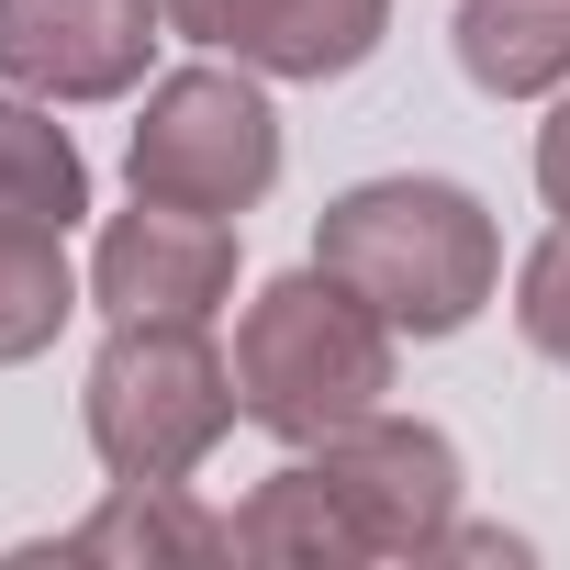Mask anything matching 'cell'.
<instances>
[{
    "mask_svg": "<svg viewBox=\"0 0 570 570\" xmlns=\"http://www.w3.org/2000/svg\"><path fill=\"white\" fill-rule=\"evenodd\" d=\"M135 202H179V213H257L279 179V112L246 68H179L146 90L135 124Z\"/></svg>",
    "mask_w": 570,
    "mask_h": 570,
    "instance_id": "cell-5",
    "label": "cell"
},
{
    "mask_svg": "<svg viewBox=\"0 0 570 570\" xmlns=\"http://www.w3.org/2000/svg\"><path fill=\"white\" fill-rule=\"evenodd\" d=\"M392 392V325L314 257L292 279H268L235 325V403L246 425H268L279 448H325L336 425L381 414Z\"/></svg>",
    "mask_w": 570,
    "mask_h": 570,
    "instance_id": "cell-3",
    "label": "cell"
},
{
    "mask_svg": "<svg viewBox=\"0 0 570 570\" xmlns=\"http://www.w3.org/2000/svg\"><path fill=\"white\" fill-rule=\"evenodd\" d=\"M537 190H548V213L570 224V101L548 112V135H537Z\"/></svg>",
    "mask_w": 570,
    "mask_h": 570,
    "instance_id": "cell-14",
    "label": "cell"
},
{
    "mask_svg": "<svg viewBox=\"0 0 570 570\" xmlns=\"http://www.w3.org/2000/svg\"><path fill=\"white\" fill-rule=\"evenodd\" d=\"M314 257L392 325V336H459L492 279H503V235L459 179H358L325 202Z\"/></svg>",
    "mask_w": 570,
    "mask_h": 570,
    "instance_id": "cell-2",
    "label": "cell"
},
{
    "mask_svg": "<svg viewBox=\"0 0 570 570\" xmlns=\"http://www.w3.org/2000/svg\"><path fill=\"white\" fill-rule=\"evenodd\" d=\"M90 213V168H79V146H68V124L57 112H35V101H0V224H79Z\"/></svg>",
    "mask_w": 570,
    "mask_h": 570,
    "instance_id": "cell-11",
    "label": "cell"
},
{
    "mask_svg": "<svg viewBox=\"0 0 570 570\" xmlns=\"http://www.w3.org/2000/svg\"><path fill=\"white\" fill-rule=\"evenodd\" d=\"M514 325H525L537 358L570 370V224H548V235L525 246V268H514Z\"/></svg>",
    "mask_w": 570,
    "mask_h": 570,
    "instance_id": "cell-13",
    "label": "cell"
},
{
    "mask_svg": "<svg viewBox=\"0 0 570 570\" xmlns=\"http://www.w3.org/2000/svg\"><path fill=\"white\" fill-rule=\"evenodd\" d=\"M448 35H459L470 90H492V101H525V90L570 79V0H459Z\"/></svg>",
    "mask_w": 570,
    "mask_h": 570,
    "instance_id": "cell-10",
    "label": "cell"
},
{
    "mask_svg": "<svg viewBox=\"0 0 570 570\" xmlns=\"http://www.w3.org/2000/svg\"><path fill=\"white\" fill-rule=\"evenodd\" d=\"M235 292V224L224 213H179V202H135L101 224L90 246V303L112 325H213Z\"/></svg>",
    "mask_w": 570,
    "mask_h": 570,
    "instance_id": "cell-6",
    "label": "cell"
},
{
    "mask_svg": "<svg viewBox=\"0 0 570 570\" xmlns=\"http://www.w3.org/2000/svg\"><path fill=\"white\" fill-rule=\"evenodd\" d=\"M168 35L257 68V79H347L381 23H392V0H157Z\"/></svg>",
    "mask_w": 570,
    "mask_h": 570,
    "instance_id": "cell-8",
    "label": "cell"
},
{
    "mask_svg": "<svg viewBox=\"0 0 570 570\" xmlns=\"http://www.w3.org/2000/svg\"><path fill=\"white\" fill-rule=\"evenodd\" d=\"M235 414L246 403H235V370L213 358V336L202 325H157V314L112 325L101 358H90V392H79V425H90L112 481H190L224 448Z\"/></svg>",
    "mask_w": 570,
    "mask_h": 570,
    "instance_id": "cell-4",
    "label": "cell"
},
{
    "mask_svg": "<svg viewBox=\"0 0 570 570\" xmlns=\"http://www.w3.org/2000/svg\"><path fill=\"white\" fill-rule=\"evenodd\" d=\"M79 314V279H68V235L57 224H0V370L57 347V325Z\"/></svg>",
    "mask_w": 570,
    "mask_h": 570,
    "instance_id": "cell-12",
    "label": "cell"
},
{
    "mask_svg": "<svg viewBox=\"0 0 570 570\" xmlns=\"http://www.w3.org/2000/svg\"><path fill=\"white\" fill-rule=\"evenodd\" d=\"M235 559H436L459 525V448L403 414H358L235 514Z\"/></svg>",
    "mask_w": 570,
    "mask_h": 570,
    "instance_id": "cell-1",
    "label": "cell"
},
{
    "mask_svg": "<svg viewBox=\"0 0 570 570\" xmlns=\"http://www.w3.org/2000/svg\"><path fill=\"white\" fill-rule=\"evenodd\" d=\"M224 548H235V525L202 514L179 481H112V503L79 514L68 537L23 548V570H35V559H124V570H146V559H224Z\"/></svg>",
    "mask_w": 570,
    "mask_h": 570,
    "instance_id": "cell-9",
    "label": "cell"
},
{
    "mask_svg": "<svg viewBox=\"0 0 570 570\" xmlns=\"http://www.w3.org/2000/svg\"><path fill=\"white\" fill-rule=\"evenodd\" d=\"M157 35V0H0V79L35 101H124Z\"/></svg>",
    "mask_w": 570,
    "mask_h": 570,
    "instance_id": "cell-7",
    "label": "cell"
}]
</instances>
